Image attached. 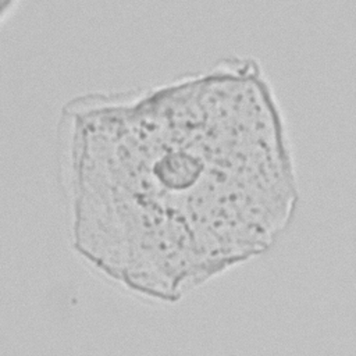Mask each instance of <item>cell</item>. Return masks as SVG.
<instances>
[{"label": "cell", "mask_w": 356, "mask_h": 356, "mask_svg": "<svg viewBox=\"0 0 356 356\" xmlns=\"http://www.w3.org/2000/svg\"><path fill=\"white\" fill-rule=\"evenodd\" d=\"M57 164L76 254L163 303L268 252L299 203L285 118L252 57L75 96Z\"/></svg>", "instance_id": "6da1fadb"}]
</instances>
